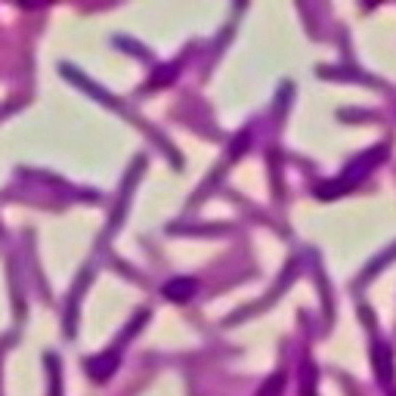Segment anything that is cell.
<instances>
[{
	"instance_id": "cell-1",
	"label": "cell",
	"mask_w": 396,
	"mask_h": 396,
	"mask_svg": "<svg viewBox=\"0 0 396 396\" xmlns=\"http://www.w3.org/2000/svg\"><path fill=\"white\" fill-rule=\"evenodd\" d=\"M384 158H387V146H375V152H365V155H359L356 161L344 170V176H341V180H332V183H325V186L316 189L319 198H334V195H341L344 189H353L371 168H375L378 161H384Z\"/></svg>"
},
{
	"instance_id": "cell-2",
	"label": "cell",
	"mask_w": 396,
	"mask_h": 396,
	"mask_svg": "<svg viewBox=\"0 0 396 396\" xmlns=\"http://www.w3.org/2000/svg\"><path fill=\"white\" fill-rule=\"evenodd\" d=\"M195 291H198V282L189 279V276L170 279L168 285H164V298H168V300H176V304H186V300H192Z\"/></svg>"
},
{
	"instance_id": "cell-3",
	"label": "cell",
	"mask_w": 396,
	"mask_h": 396,
	"mask_svg": "<svg viewBox=\"0 0 396 396\" xmlns=\"http://www.w3.org/2000/svg\"><path fill=\"white\" fill-rule=\"evenodd\" d=\"M371 359H375V365H378V378L387 384L390 375H393V359H390V350L384 344H378L375 350H371Z\"/></svg>"
},
{
	"instance_id": "cell-4",
	"label": "cell",
	"mask_w": 396,
	"mask_h": 396,
	"mask_svg": "<svg viewBox=\"0 0 396 396\" xmlns=\"http://www.w3.org/2000/svg\"><path fill=\"white\" fill-rule=\"evenodd\" d=\"M282 387H285V375H282V371H276L273 378H267V381H263V387L257 390V396H282Z\"/></svg>"
},
{
	"instance_id": "cell-5",
	"label": "cell",
	"mask_w": 396,
	"mask_h": 396,
	"mask_svg": "<svg viewBox=\"0 0 396 396\" xmlns=\"http://www.w3.org/2000/svg\"><path fill=\"white\" fill-rule=\"evenodd\" d=\"M313 381H316V369L306 362V369H304V396H313Z\"/></svg>"
}]
</instances>
